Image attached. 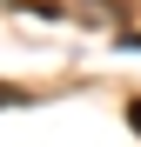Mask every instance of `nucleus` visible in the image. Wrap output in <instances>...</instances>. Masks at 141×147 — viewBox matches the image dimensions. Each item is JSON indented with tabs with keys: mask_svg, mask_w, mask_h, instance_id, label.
Listing matches in <instances>:
<instances>
[{
	"mask_svg": "<svg viewBox=\"0 0 141 147\" xmlns=\"http://www.w3.org/2000/svg\"><path fill=\"white\" fill-rule=\"evenodd\" d=\"M128 127H141V100H134V107H128Z\"/></svg>",
	"mask_w": 141,
	"mask_h": 147,
	"instance_id": "f03ea898",
	"label": "nucleus"
},
{
	"mask_svg": "<svg viewBox=\"0 0 141 147\" xmlns=\"http://www.w3.org/2000/svg\"><path fill=\"white\" fill-rule=\"evenodd\" d=\"M0 107H27V94H20V87H7V80H0Z\"/></svg>",
	"mask_w": 141,
	"mask_h": 147,
	"instance_id": "f257e3e1",
	"label": "nucleus"
}]
</instances>
